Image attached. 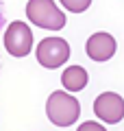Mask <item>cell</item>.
Wrapping results in <instances>:
<instances>
[{"label": "cell", "instance_id": "obj_1", "mask_svg": "<svg viewBox=\"0 0 124 131\" xmlns=\"http://www.w3.org/2000/svg\"><path fill=\"white\" fill-rule=\"evenodd\" d=\"M46 116L57 127H70L81 116V105L70 92H52L46 101Z\"/></svg>", "mask_w": 124, "mask_h": 131}, {"label": "cell", "instance_id": "obj_2", "mask_svg": "<svg viewBox=\"0 0 124 131\" xmlns=\"http://www.w3.org/2000/svg\"><path fill=\"white\" fill-rule=\"evenodd\" d=\"M26 15L35 26L46 31H59L65 26V13L59 11V7L52 0H28Z\"/></svg>", "mask_w": 124, "mask_h": 131}, {"label": "cell", "instance_id": "obj_3", "mask_svg": "<svg viewBox=\"0 0 124 131\" xmlns=\"http://www.w3.org/2000/svg\"><path fill=\"white\" fill-rule=\"evenodd\" d=\"M37 61L48 70H55L70 59V44L61 37H46L37 44Z\"/></svg>", "mask_w": 124, "mask_h": 131}, {"label": "cell", "instance_id": "obj_4", "mask_svg": "<svg viewBox=\"0 0 124 131\" xmlns=\"http://www.w3.org/2000/svg\"><path fill=\"white\" fill-rule=\"evenodd\" d=\"M5 48L13 57H26L33 50V33L28 24L24 22H13L5 31Z\"/></svg>", "mask_w": 124, "mask_h": 131}, {"label": "cell", "instance_id": "obj_5", "mask_svg": "<svg viewBox=\"0 0 124 131\" xmlns=\"http://www.w3.org/2000/svg\"><path fill=\"white\" fill-rule=\"evenodd\" d=\"M94 114L100 120L115 125V122H120L124 118V98L115 92H102L94 101Z\"/></svg>", "mask_w": 124, "mask_h": 131}, {"label": "cell", "instance_id": "obj_6", "mask_svg": "<svg viewBox=\"0 0 124 131\" xmlns=\"http://www.w3.org/2000/svg\"><path fill=\"white\" fill-rule=\"evenodd\" d=\"M115 48H118V44H115L113 35H109V33H94L87 39V44H85V52L94 61L111 59L115 55Z\"/></svg>", "mask_w": 124, "mask_h": 131}, {"label": "cell", "instance_id": "obj_7", "mask_svg": "<svg viewBox=\"0 0 124 131\" xmlns=\"http://www.w3.org/2000/svg\"><path fill=\"white\" fill-rule=\"evenodd\" d=\"M87 81H89V77L85 72V68H81V66H70L61 74V83H63V88L68 92H81L87 85Z\"/></svg>", "mask_w": 124, "mask_h": 131}, {"label": "cell", "instance_id": "obj_8", "mask_svg": "<svg viewBox=\"0 0 124 131\" xmlns=\"http://www.w3.org/2000/svg\"><path fill=\"white\" fill-rule=\"evenodd\" d=\"M61 5L68 11H72V13H83V11H87V7L92 5V0H61Z\"/></svg>", "mask_w": 124, "mask_h": 131}, {"label": "cell", "instance_id": "obj_9", "mask_svg": "<svg viewBox=\"0 0 124 131\" xmlns=\"http://www.w3.org/2000/svg\"><path fill=\"white\" fill-rule=\"evenodd\" d=\"M78 131H107V129L100 122H83V125L78 127Z\"/></svg>", "mask_w": 124, "mask_h": 131}, {"label": "cell", "instance_id": "obj_10", "mask_svg": "<svg viewBox=\"0 0 124 131\" xmlns=\"http://www.w3.org/2000/svg\"><path fill=\"white\" fill-rule=\"evenodd\" d=\"M7 24V18H5V5H2V0H0V28Z\"/></svg>", "mask_w": 124, "mask_h": 131}]
</instances>
